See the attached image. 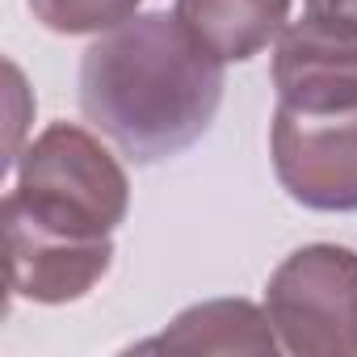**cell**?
<instances>
[{
	"label": "cell",
	"instance_id": "1",
	"mask_svg": "<svg viewBox=\"0 0 357 357\" xmlns=\"http://www.w3.org/2000/svg\"><path fill=\"white\" fill-rule=\"evenodd\" d=\"M215 59L176 13H135L105 30L80 59V109L135 164H160L194 147L223 105Z\"/></svg>",
	"mask_w": 357,
	"mask_h": 357
},
{
	"label": "cell",
	"instance_id": "2",
	"mask_svg": "<svg viewBox=\"0 0 357 357\" xmlns=\"http://www.w3.org/2000/svg\"><path fill=\"white\" fill-rule=\"evenodd\" d=\"M5 206L26 219L63 231L101 240L114 236L130 211V181L118 155L76 122H51L17 160V181Z\"/></svg>",
	"mask_w": 357,
	"mask_h": 357
},
{
	"label": "cell",
	"instance_id": "3",
	"mask_svg": "<svg viewBox=\"0 0 357 357\" xmlns=\"http://www.w3.org/2000/svg\"><path fill=\"white\" fill-rule=\"evenodd\" d=\"M265 311L294 357H357V252L307 244L290 252L265 286Z\"/></svg>",
	"mask_w": 357,
	"mask_h": 357
},
{
	"label": "cell",
	"instance_id": "4",
	"mask_svg": "<svg viewBox=\"0 0 357 357\" xmlns=\"http://www.w3.org/2000/svg\"><path fill=\"white\" fill-rule=\"evenodd\" d=\"M269 155L282 190L324 215L357 211V105L353 109H273Z\"/></svg>",
	"mask_w": 357,
	"mask_h": 357
},
{
	"label": "cell",
	"instance_id": "5",
	"mask_svg": "<svg viewBox=\"0 0 357 357\" xmlns=\"http://www.w3.org/2000/svg\"><path fill=\"white\" fill-rule=\"evenodd\" d=\"M5 211V244H9V286L17 298L30 303H76L84 298L114 265V240H84L51 231L34 219H26L13 206Z\"/></svg>",
	"mask_w": 357,
	"mask_h": 357
},
{
	"label": "cell",
	"instance_id": "6",
	"mask_svg": "<svg viewBox=\"0 0 357 357\" xmlns=\"http://www.w3.org/2000/svg\"><path fill=\"white\" fill-rule=\"evenodd\" d=\"M273 89L294 109L357 105V26L303 17L290 22L273 51Z\"/></svg>",
	"mask_w": 357,
	"mask_h": 357
},
{
	"label": "cell",
	"instance_id": "7",
	"mask_svg": "<svg viewBox=\"0 0 357 357\" xmlns=\"http://www.w3.org/2000/svg\"><path fill=\"white\" fill-rule=\"evenodd\" d=\"M278 332L269 324V311H261L248 298H211L194 303L176 315L160 336L135 344L139 353L168 349V353H278Z\"/></svg>",
	"mask_w": 357,
	"mask_h": 357
},
{
	"label": "cell",
	"instance_id": "8",
	"mask_svg": "<svg viewBox=\"0 0 357 357\" xmlns=\"http://www.w3.org/2000/svg\"><path fill=\"white\" fill-rule=\"evenodd\" d=\"M176 22L223 63L261 55L290 26V0H176Z\"/></svg>",
	"mask_w": 357,
	"mask_h": 357
},
{
	"label": "cell",
	"instance_id": "9",
	"mask_svg": "<svg viewBox=\"0 0 357 357\" xmlns=\"http://www.w3.org/2000/svg\"><path fill=\"white\" fill-rule=\"evenodd\" d=\"M143 0H30L34 22L51 34H105L139 13Z\"/></svg>",
	"mask_w": 357,
	"mask_h": 357
},
{
	"label": "cell",
	"instance_id": "10",
	"mask_svg": "<svg viewBox=\"0 0 357 357\" xmlns=\"http://www.w3.org/2000/svg\"><path fill=\"white\" fill-rule=\"evenodd\" d=\"M307 13L340 26H357V0H307Z\"/></svg>",
	"mask_w": 357,
	"mask_h": 357
}]
</instances>
